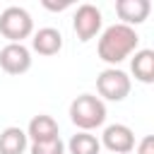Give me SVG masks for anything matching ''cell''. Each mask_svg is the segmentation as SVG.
<instances>
[{"instance_id": "6da1fadb", "label": "cell", "mask_w": 154, "mask_h": 154, "mask_svg": "<svg viewBox=\"0 0 154 154\" xmlns=\"http://www.w3.org/2000/svg\"><path fill=\"white\" fill-rule=\"evenodd\" d=\"M140 46V36L132 26H125V24H111L101 31L99 36V58L103 63H108L111 67H116L118 63H123L125 58H130Z\"/></svg>"}, {"instance_id": "5bb4252c", "label": "cell", "mask_w": 154, "mask_h": 154, "mask_svg": "<svg viewBox=\"0 0 154 154\" xmlns=\"http://www.w3.org/2000/svg\"><path fill=\"white\" fill-rule=\"evenodd\" d=\"M29 152L31 154H65V142L60 137L48 140V142H31Z\"/></svg>"}, {"instance_id": "5b68a950", "label": "cell", "mask_w": 154, "mask_h": 154, "mask_svg": "<svg viewBox=\"0 0 154 154\" xmlns=\"http://www.w3.org/2000/svg\"><path fill=\"white\" fill-rule=\"evenodd\" d=\"M103 26V17H101V10L91 2H82L77 10H75V17H72V29L77 34V38L82 43L91 41Z\"/></svg>"}, {"instance_id": "9a60e30c", "label": "cell", "mask_w": 154, "mask_h": 154, "mask_svg": "<svg viewBox=\"0 0 154 154\" xmlns=\"http://www.w3.org/2000/svg\"><path fill=\"white\" fill-rule=\"evenodd\" d=\"M137 154H154V137L152 135H144L137 142Z\"/></svg>"}, {"instance_id": "8fae6325", "label": "cell", "mask_w": 154, "mask_h": 154, "mask_svg": "<svg viewBox=\"0 0 154 154\" xmlns=\"http://www.w3.org/2000/svg\"><path fill=\"white\" fill-rule=\"evenodd\" d=\"M130 70H132L135 79H140L144 84H152L154 82V51L152 48L135 51V55L130 60Z\"/></svg>"}, {"instance_id": "2e32d148", "label": "cell", "mask_w": 154, "mask_h": 154, "mask_svg": "<svg viewBox=\"0 0 154 154\" xmlns=\"http://www.w3.org/2000/svg\"><path fill=\"white\" fill-rule=\"evenodd\" d=\"M70 5H72L70 0H63V2H51V0H43V7H46V10H51V12H60V10L70 7Z\"/></svg>"}, {"instance_id": "52a82bcc", "label": "cell", "mask_w": 154, "mask_h": 154, "mask_svg": "<svg viewBox=\"0 0 154 154\" xmlns=\"http://www.w3.org/2000/svg\"><path fill=\"white\" fill-rule=\"evenodd\" d=\"M0 67L7 75H24L31 67V51L24 43H7L0 48Z\"/></svg>"}, {"instance_id": "277c9868", "label": "cell", "mask_w": 154, "mask_h": 154, "mask_svg": "<svg viewBox=\"0 0 154 154\" xmlns=\"http://www.w3.org/2000/svg\"><path fill=\"white\" fill-rule=\"evenodd\" d=\"M96 89L106 101H123V99H128L132 82H130L128 72H123L118 67H106L96 77Z\"/></svg>"}, {"instance_id": "8992f818", "label": "cell", "mask_w": 154, "mask_h": 154, "mask_svg": "<svg viewBox=\"0 0 154 154\" xmlns=\"http://www.w3.org/2000/svg\"><path fill=\"white\" fill-rule=\"evenodd\" d=\"M99 142L111 154H128L135 149V132H132V128H128L123 123H113V125H106Z\"/></svg>"}, {"instance_id": "7a4b0ae2", "label": "cell", "mask_w": 154, "mask_h": 154, "mask_svg": "<svg viewBox=\"0 0 154 154\" xmlns=\"http://www.w3.org/2000/svg\"><path fill=\"white\" fill-rule=\"evenodd\" d=\"M70 120L79 132H91L106 123V103L94 94H79L70 103Z\"/></svg>"}, {"instance_id": "9c48e42d", "label": "cell", "mask_w": 154, "mask_h": 154, "mask_svg": "<svg viewBox=\"0 0 154 154\" xmlns=\"http://www.w3.org/2000/svg\"><path fill=\"white\" fill-rule=\"evenodd\" d=\"M26 137L31 142H48V140H55L60 137V128H58V120L53 116H46V113H38L29 120L26 125Z\"/></svg>"}, {"instance_id": "7c38bea8", "label": "cell", "mask_w": 154, "mask_h": 154, "mask_svg": "<svg viewBox=\"0 0 154 154\" xmlns=\"http://www.w3.org/2000/svg\"><path fill=\"white\" fill-rule=\"evenodd\" d=\"M29 147V137L22 128L10 125L0 132V154H24Z\"/></svg>"}, {"instance_id": "ba28073f", "label": "cell", "mask_w": 154, "mask_h": 154, "mask_svg": "<svg viewBox=\"0 0 154 154\" xmlns=\"http://www.w3.org/2000/svg\"><path fill=\"white\" fill-rule=\"evenodd\" d=\"M149 12H152L149 0H118L116 2V14L120 17V24L132 26V29H135V24L147 22Z\"/></svg>"}, {"instance_id": "3957f363", "label": "cell", "mask_w": 154, "mask_h": 154, "mask_svg": "<svg viewBox=\"0 0 154 154\" xmlns=\"http://www.w3.org/2000/svg\"><path fill=\"white\" fill-rule=\"evenodd\" d=\"M0 34L10 43H22L34 34V19L24 7L10 5L0 12Z\"/></svg>"}, {"instance_id": "4fadbf2b", "label": "cell", "mask_w": 154, "mask_h": 154, "mask_svg": "<svg viewBox=\"0 0 154 154\" xmlns=\"http://www.w3.org/2000/svg\"><path fill=\"white\" fill-rule=\"evenodd\" d=\"M67 149H70V154H99L101 152V142L91 132H77V135L70 137Z\"/></svg>"}, {"instance_id": "30bf717a", "label": "cell", "mask_w": 154, "mask_h": 154, "mask_svg": "<svg viewBox=\"0 0 154 154\" xmlns=\"http://www.w3.org/2000/svg\"><path fill=\"white\" fill-rule=\"evenodd\" d=\"M31 48L38 55H55L63 51V34L53 26H41L38 31H34Z\"/></svg>"}]
</instances>
